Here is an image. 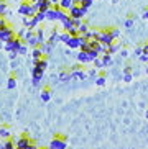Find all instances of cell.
<instances>
[{"mask_svg": "<svg viewBox=\"0 0 148 149\" xmlns=\"http://www.w3.org/2000/svg\"><path fill=\"white\" fill-rule=\"evenodd\" d=\"M68 17H69L68 12L59 8V5H53L49 10H46V20H49V22H63Z\"/></svg>", "mask_w": 148, "mask_h": 149, "instance_id": "obj_1", "label": "cell"}, {"mask_svg": "<svg viewBox=\"0 0 148 149\" xmlns=\"http://www.w3.org/2000/svg\"><path fill=\"white\" fill-rule=\"evenodd\" d=\"M23 41H25V43L30 46V48H38V46H39L35 30H26L25 35H23Z\"/></svg>", "mask_w": 148, "mask_h": 149, "instance_id": "obj_2", "label": "cell"}, {"mask_svg": "<svg viewBox=\"0 0 148 149\" xmlns=\"http://www.w3.org/2000/svg\"><path fill=\"white\" fill-rule=\"evenodd\" d=\"M18 13L22 15V17H35L36 10L33 8V5L30 2H22L20 7H18Z\"/></svg>", "mask_w": 148, "mask_h": 149, "instance_id": "obj_3", "label": "cell"}, {"mask_svg": "<svg viewBox=\"0 0 148 149\" xmlns=\"http://www.w3.org/2000/svg\"><path fill=\"white\" fill-rule=\"evenodd\" d=\"M23 43L22 38H18V36H15V38H12L10 41H7L4 46V49L7 51V53H18V48H20V44Z\"/></svg>", "mask_w": 148, "mask_h": 149, "instance_id": "obj_4", "label": "cell"}, {"mask_svg": "<svg viewBox=\"0 0 148 149\" xmlns=\"http://www.w3.org/2000/svg\"><path fill=\"white\" fill-rule=\"evenodd\" d=\"M49 149H68V139L64 136H54L49 143Z\"/></svg>", "mask_w": 148, "mask_h": 149, "instance_id": "obj_5", "label": "cell"}, {"mask_svg": "<svg viewBox=\"0 0 148 149\" xmlns=\"http://www.w3.org/2000/svg\"><path fill=\"white\" fill-rule=\"evenodd\" d=\"M86 13H87V10L82 8V7H81L79 3H74V5H73V8L68 12V15H69L71 18H79V20H82Z\"/></svg>", "mask_w": 148, "mask_h": 149, "instance_id": "obj_6", "label": "cell"}, {"mask_svg": "<svg viewBox=\"0 0 148 149\" xmlns=\"http://www.w3.org/2000/svg\"><path fill=\"white\" fill-rule=\"evenodd\" d=\"M97 41L99 43H102V44H105V46H110V44L113 43V38H112V35L109 33V30L105 28V30H100L99 31V36H97Z\"/></svg>", "mask_w": 148, "mask_h": 149, "instance_id": "obj_7", "label": "cell"}, {"mask_svg": "<svg viewBox=\"0 0 148 149\" xmlns=\"http://www.w3.org/2000/svg\"><path fill=\"white\" fill-rule=\"evenodd\" d=\"M17 36V33H15V30H13L12 26H5L0 30V41H4V43H7V41H10L12 38H15Z\"/></svg>", "mask_w": 148, "mask_h": 149, "instance_id": "obj_8", "label": "cell"}, {"mask_svg": "<svg viewBox=\"0 0 148 149\" xmlns=\"http://www.w3.org/2000/svg\"><path fill=\"white\" fill-rule=\"evenodd\" d=\"M43 74H44V70L38 69L36 66H33V69H31V84H33L35 87H38L39 84H41V80H43Z\"/></svg>", "mask_w": 148, "mask_h": 149, "instance_id": "obj_9", "label": "cell"}, {"mask_svg": "<svg viewBox=\"0 0 148 149\" xmlns=\"http://www.w3.org/2000/svg\"><path fill=\"white\" fill-rule=\"evenodd\" d=\"M31 5H33V8L36 12H46V10H49L53 7V2L51 0H38V2H35Z\"/></svg>", "mask_w": 148, "mask_h": 149, "instance_id": "obj_10", "label": "cell"}, {"mask_svg": "<svg viewBox=\"0 0 148 149\" xmlns=\"http://www.w3.org/2000/svg\"><path fill=\"white\" fill-rule=\"evenodd\" d=\"M31 143H33V141H31L26 134H23V136H20V138L15 141V148H17V149H26Z\"/></svg>", "mask_w": 148, "mask_h": 149, "instance_id": "obj_11", "label": "cell"}, {"mask_svg": "<svg viewBox=\"0 0 148 149\" xmlns=\"http://www.w3.org/2000/svg\"><path fill=\"white\" fill-rule=\"evenodd\" d=\"M38 25L39 23L35 17H23V26H25L26 30H36Z\"/></svg>", "mask_w": 148, "mask_h": 149, "instance_id": "obj_12", "label": "cell"}, {"mask_svg": "<svg viewBox=\"0 0 148 149\" xmlns=\"http://www.w3.org/2000/svg\"><path fill=\"white\" fill-rule=\"evenodd\" d=\"M81 41H82V36L79 35V36H71L69 41L66 43V46L69 49H79L81 48Z\"/></svg>", "mask_w": 148, "mask_h": 149, "instance_id": "obj_13", "label": "cell"}, {"mask_svg": "<svg viewBox=\"0 0 148 149\" xmlns=\"http://www.w3.org/2000/svg\"><path fill=\"white\" fill-rule=\"evenodd\" d=\"M86 79H87V72L84 69L71 70V80H86Z\"/></svg>", "mask_w": 148, "mask_h": 149, "instance_id": "obj_14", "label": "cell"}, {"mask_svg": "<svg viewBox=\"0 0 148 149\" xmlns=\"http://www.w3.org/2000/svg\"><path fill=\"white\" fill-rule=\"evenodd\" d=\"M76 59H78V62H81V64H89V62H92L87 51H79V53L76 54Z\"/></svg>", "mask_w": 148, "mask_h": 149, "instance_id": "obj_15", "label": "cell"}, {"mask_svg": "<svg viewBox=\"0 0 148 149\" xmlns=\"http://www.w3.org/2000/svg\"><path fill=\"white\" fill-rule=\"evenodd\" d=\"M43 57H46L43 54V51L39 49V46L38 48H33V51H31V59H33V64H35L36 61H39V59H43Z\"/></svg>", "mask_w": 148, "mask_h": 149, "instance_id": "obj_16", "label": "cell"}, {"mask_svg": "<svg viewBox=\"0 0 148 149\" xmlns=\"http://www.w3.org/2000/svg\"><path fill=\"white\" fill-rule=\"evenodd\" d=\"M71 80V70L69 69H63L61 72H59V82L66 84Z\"/></svg>", "mask_w": 148, "mask_h": 149, "instance_id": "obj_17", "label": "cell"}, {"mask_svg": "<svg viewBox=\"0 0 148 149\" xmlns=\"http://www.w3.org/2000/svg\"><path fill=\"white\" fill-rule=\"evenodd\" d=\"M100 59H102V64H104V67H110L113 64V59H112V54L105 53L100 56Z\"/></svg>", "mask_w": 148, "mask_h": 149, "instance_id": "obj_18", "label": "cell"}, {"mask_svg": "<svg viewBox=\"0 0 148 149\" xmlns=\"http://www.w3.org/2000/svg\"><path fill=\"white\" fill-rule=\"evenodd\" d=\"M15 141H17V139H12V138L4 139V143L0 144V149H17V148H15Z\"/></svg>", "mask_w": 148, "mask_h": 149, "instance_id": "obj_19", "label": "cell"}, {"mask_svg": "<svg viewBox=\"0 0 148 149\" xmlns=\"http://www.w3.org/2000/svg\"><path fill=\"white\" fill-rule=\"evenodd\" d=\"M39 98H41V102H49L51 100V90H49L48 87H44L43 90H41V93H39Z\"/></svg>", "mask_w": 148, "mask_h": 149, "instance_id": "obj_20", "label": "cell"}, {"mask_svg": "<svg viewBox=\"0 0 148 149\" xmlns=\"http://www.w3.org/2000/svg\"><path fill=\"white\" fill-rule=\"evenodd\" d=\"M58 5H59V8H63L64 12H69L74 5V0H61Z\"/></svg>", "mask_w": 148, "mask_h": 149, "instance_id": "obj_21", "label": "cell"}, {"mask_svg": "<svg viewBox=\"0 0 148 149\" xmlns=\"http://www.w3.org/2000/svg\"><path fill=\"white\" fill-rule=\"evenodd\" d=\"M39 49L43 51V54H44V56H48V54H51V53H53V49H54V46H53L51 43H48V41H46V43H43L41 46H39Z\"/></svg>", "mask_w": 148, "mask_h": 149, "instance_id": "obj_22", "label": "cell"}, {"mask_svg": "<svg viewBox=\"0 0 148 149\" xmlns=\"http://www.w3.org/2000/svg\"><path fill=\"white\" fill-rule=\"evenodd\" d=\"M46 41H48V43H51L53 46H56V43L59 41V33H58L56 30H51V35H49V38Z\"/></svg>", "mask_w": 148, "mask_h": 149, "instance_id": "obj_23", "label": "cell"}, {"mask_svg": "<svg viewBox=\"0 0 148 149\" xmlns=\"http://www.w3.org/2000/svg\"><path fill=\"white\" fill-rule=\"evenodd\" d=\"M35 33H36V38H38V43H39V46L43 43H46V36H44V31H43V28H36L35 30Z\"/></svg>", "mask_w": 148, "mask_h": 149, "instance_id": "obj_24", "label": "cell"}, {"mask_svg": "<svg viewBox=\"0 0 148 149\" xmlns=\"http://www.w3.org/2000/svg\"><path fill=\"white\" fill-rule=\"evenodd\" d=\"M61 25H63V28H64V31H68V30H71V28H74V20L71 17H68L61 22Z\"/></svg>", "mask_w": 148, "mask_h": 149, "instance_id": "obj_25", "label": "cell"}, {"mask_svg": "<svg viewBox=\"0 0 148 149\" xmlns=\"http://www.w3.org/2000/svg\"><path fill=\"white\" fill-rule=\"evenodd\" d=\"M0 138H2V139H8V138H12V133H10V130H8L7 126H4V125L0 126Z\"/></svg>", "mask_w": 148, "mask_h": 149, "instance_id": "obj_26", "label": "cell"}, {"mask_svg": "<svg viewBox=\"0 0 148 149\" xmlns=\"http://www.w3.org/2000/svg\"><path fill=\"white\" fill-rule=\"evenodd\" d=\"M99 31L100 30H89L86 35H82L86 40H97V36H99Z\"/></svg>", "mask_w": 148, "mask_h": 149, "instance_id": "obj_27", "label": "cell"}, {"mask_svg": "<svg viewBox=\"0 0 148 149\" xmlns=\"http://www.w3.org/2000/svg\"><path fill=\"white\" fill-rule=\"evenodd\" d=\"M120 49H122V46H120L118 43H115V41H113V43L109 46V49H107V53H109V54H115V53H118Z\"/></svg>", "mask_w": 148, "mask_h": 149, "instance_id": "obj_28", "label": "cell"}, {"mask_svg": "<svg viewBox=\"0 0 148 149\" xmlns=\"http://www.w3.org/2000/svg\"><path fill=\"white\" fill-rule=\"evenodd\" d=\"M35 66L38 67V69H41V70H46V67H48V59H46V57L39 59V61L35 62Z\"/></svg>", "mask_w": 148, "mask_h": 149, "instance_id": "obj_29", "label": "cell"}, {"mask_svg": "<svg viewBox=\"0 0 148 149\" xmlns=\"http://www.w3.org/2000/svg\"><path fill=\"white\" fill-rule=\"evenodd\" d=\"M15 87H17V77H15V75H10L8 82H7V88H8V90H13Z\"/></svg>", "mask_w": 148, "mask_h": 149, "instance_id": "obj_30", "label": "cell"}, {"mask_svg": "<svg viewBox=\"0 0 148 149\" xmlns=\"http://www.w3.org/2000/svg\"><path fill=\"white\" fill-rule=\"evenodd\" d=\"M105 82H107V77H105L104 74H99L96 77V85H99V87H104Z\"/></svg>", "mask_w": 148, "mask_h": 149, "instance_id": "obj_31", "label": "cell"}, {"mask_svg": "<svg viewBox=\"0 0 148 149\" xmlns=\"http://www.w3.org/2000/svg\"><path fill=\"white\" fill-rule=\"evenodd\" d=\"M89 30H91V28H89V25H87V23H84V22L81 23V26L78 28V31H79V35H81V36L86 35V33H87Z\"/></svg>", "mask_w": 148, "mask_h": 149, "instance_id": "obj_32", "label": "cell"}, {"mask_svg": "<svg viewBox=\"0 0 148 149\" xmlns=\"http://www.w3.org/2000/svg\"><path fill=\"white\" fill-rule=\"evenodd\" d=\"M7 12H8V8H7L5 0H0V17H5V15H7Z\"/></svg>", "mask_w": 148, "mask_h": 149, "instance_id": "obj_33", "label": "cell"}, {"mask_svg": "<svg viewBox=\"0 0 148 149\" xmlns=\"http://www.w3.org/2000/svg\"><path fill=\"white\" fill-rule=\"evenodd\" d=\"M107 30H109V33L112 35V38H113V40H117L118 36H120V30H118V28H113V26H110V28H107Z\"/></svg>", "mask_w": 148, "mask_h": 149, "instance_id": "obj_34", "label": "cell"}, {"mask_svg": "<svg viewBox=\"0 0 148 149\" xmlns=\"http://www.w3.org/2000/svg\"><path fill=\"white\" fill-rule=\"evenodd\" d=\"M69 38H71V35L69 33H68V31H63V33H59V41H61V43H68V41H69Z\"/></svg>", "mask_w": 148, "mask_h": 149, "instance_id": "obj_35", "label": "cell"}, {"mask_svg": "<svg viewBox=\"0 0 148 149\" xmlns=\"http://www.w3.org/2000/svg\"><path fill=\"white\" fill-rule=\"evenodd\" d=\"M35 18L38 20V23H43V22H46V12H36Z\"/></svg>", "mask_w": 148, "mask_h": 149, "instance_id": "obj_36", "label": "cell"}, {"mask_svg": "<svg viewBox=\"0 0 148 149\" xmlns=\"http://www.w3.org/2000/svg\"><path fill=\"white\" fill-rule=\"evenodd\" d=\"M92 3H94V0H82V2H81V7H82V8H86V10H89L92 7Z\"/></svg>", "mask_w": 148, "mask_h": 149, "instance_id": "obj_37", "label": "cell"}, {"mask_svg": "<svg viewBox=\"0 0 148 149\" xmlns=\"http://www.w3.org/2000/svg\"><path fill=\"white\" fill-rule=\"evenodd\" d=\"M28 53V44L23 41L22 44H20V48H18V54H26Z\"/></svg>", "mask_w": 148, "mask_h": 149, "instance_id": "obj_38", "label": "cell"}, {"mask_svg": "<svg viewBox=\"0 0 148 149\" xmlns=\"http://www.w3.org/2000/svg\"><path fill=\"white\" fill-rule=\"evenodd\" d=\"M92 64H94V67H96V69H102V67H104V64H102V59H100V56L97 57V59H94V61H92Z\"/></svg>", "mask_w": 148, "mask_h": 149, "instance_id": "obj_39", "label": "cell"}, {"mask_svg": "<svg viewBox=\"0 0 148 149\" xmlns=\"http://www.w3.org/2000/svg\"><path fill=\"white\" fill-rule=\"evenodd\" d=\"M133 23H135V20H133V15H130V17L125 20V28H132V26H133Z\"/></svg>", "mask_w": 148, "mask_h": 149, "instance_id": "obj_40", "label": "cell"}, {"mask_svg": "<svg viewBox=\"0 0 148 149\" xmlns=\"http://www.w3.org/2000/svg\"><path fill=\"white\" fill-rule=\"evenodd\" d=\"M97 75H99V74H97V69H91L89 72H87V77H92L94 80H96V77H97Z\"/></svg>", "mask_w": 148, "mask_h": 149, "instance_id": "obj_41", "label": "cell"}, {"mask_svg": "<svg viewBox=\"0 0 148 149\" xmlns=\"http://www.w3.org/2000/svg\"><path fill=\"white\" fill-rule=\"evenodd\" d=\"M133 54H135V57H140L142 54H143V48H142V46H138V48H135V51H133Z\"/></svg>", "mask_w": 148, "mask_h": 149, "instance_id": "obj_42", "label": "cell"}, {"mask_svg": "<svg viewBox=\"0 0 148 149\" xmlns=\"http://www.w3.org/2000/svg\"><path fill=\"white\" fill-rule=\"evenodd\" d=\"M68 33H69L71 36H79V31H78V28H76V26L71 28V30H68Z\"/></svg>", "mask_w": 148, "mask_h": 149, "instance_id": "obj_43", "label": "cell"}, {"mask_svg": "<svg viewBox=\"0 0 148 149\" xmlns=\"http://www.w3.org/2000/svg\"><path fill=\"white\" fill-rule=\"evenodd\" d=\"M5 26H8V23H7V20H5V17H0V30Z\"/></svg>", "mask_w": 148, "mask_h": 149, "instance_id": "obj_44", "label": "cell"}, {"mask_svg": "<svg viewBox=\"0 0 148 149\" xmlns=\"http://www.w3.org/2000/svg\"><path fill=\"white\" fill-rule=\"evenodd\" d=\"M120 56H122L123 59H127V57H128V51H127L125 48H122V49H120Z\"/></svg>", "mask_w": 148, "mask_h": 149, "instance_id": "obj_45", "label": "cell"}, {"mask_svg": "<svg viewBox=\"0 0 148 149\" xmlns=\"http://www.w3.org/2000/svg\"><path fill=\"white\" fill-rule=\"evenodd\" d=\"M132 77H133L132 74H123V80L125 82H132Z\"/></svg>", "mask_w": 148, "mask_h": 149, "instance_id": "obj_46", "label": "cell"}, {"mask_svg": "<svg viewBox=\"0 0 148 149\" xmlns=\"http://www.w3.org/2000/svg\"><path fill=\"white\" fill-rule=\"evenodd\" d=\"M142 18H143V20H148V7L142 12Z\"/></svg>", "mask_w": 148, "mask_h": 149, "instance_id": "obj_47", "label": "cell"}, {"mask_svg": "<svg viewBox=\"0 0 148 149\" xmlns=\"http://www.w3.org/2000/svg\"><path fill=\"white\" fill-rule=\"evenodd\" d=\"M123 74H132V66H125V67H123Z\"/></svg>", "mask_w": 148, "mask_h": 149, "instance_id": "obj_48", "label": "cell"}, {"mask_svg": "<svg viewBox=\"0 0 148 149\" xmlns=\"http://www.w3.org/2000/svg\"><path fill=\"white\" fill-rule=\"evenodd\" d=\"M142 48H143V54H145V56H148V43H145Z\"/></svg>", "mask_w": 148, "mask_h": 149, "instance_id": "obj_49", "label": "cell"}, {"mask_svg": "<svg viewBox=\"0 0 148 149\" xmlns=\"http://www.w3.org/2000/svg\"><path fill=\"white\" fill-rule=\"evenodd\" d=\"M26 149H39V146H36L35 143H31V144L28 146V148H26Z\"/></svg>", "mask_w": 148, "mask_h": 149, "instance_id": "obj_50", "label": "cell"}, {"mask_svg": "<svg viewBox=\"0 0 148 149\" xmlns=\"http://www.w3.org/2000/svg\"><path fill=\"white\" fill-rule=\"evenodd\" d=\"M17 54H18V53H10V59H12V61H15V57H17Z\"/></svg>", "mask_w": 148, "mask_h": 149, "instance_id": "obj_51", "label": "cell"}, {"mask_svg": "<svg viewBox=\"0 0 148 149\" xmlns=\"http://www.w3.org/2000/svg\"><path fill=\"white\" fill-rule=\"evenodd\" d=\"M51 2H53V5H58L59 2H61V0H51Z\"/></svg>", "mask_w": 148, "mask_h": 149, "instance_id": "obj_52", "label": "cell"}, {"mask_svg": "<svg viewBox=\"0 0 148 149\" xmlns=\"http://www.w3.org/2000/svg\"><path fill=\"white\" fill-rule=\"evenodd\" d=\"M25 2H30V3H35V2H38V0H25Z\"/></svg>", "mask_w": 148, "mask_h": 149, "instance_id": "obj_53", "label": "cell"}, {"mask_svg": "<svg viewBox=\"0 0 148 149\" xmlns=\"http://www.w3.org/2000/svg\"><path fill=\"white\" fill-rule=\"evenodd\" d=\"M4 46H5V43H4V41H0V49L4 48Z\"/></svg>", "mask_w": 148, "mask_h": 149, "instance_id": "obj_54", "label": "cell"}, {"mask_svg": "<svg viewBox=\"0 0 148 149\" xmlns=\"http://www.w3.org/2000/svg\"><path fill=\"white\" fill-rule=\"evenodd\" d=\"M81 2H82V0H74V3H81Z\"/></svg>", "mask_w": 148, "mask_h": 149, "instance_id": "obj_55", "label": "cell"}, {"mask_svg": "<svg viewBox=\"0 0 148 149\" xmlns=\"http://www.w3.org/2000/svg\"><path fill=\"white\" fill-rule=\"evenodd\" d=\"M145 116H147V118H148V110H147V113H145Z\"/></svg>", "mask_w": 148, "mask_h": 149, "instance_id": "obj_56", "label": "cell"}, {"mask_svg": "<svg viewBox=\"0 0 148 149\" xmlns=\"http://www.w3.org/2000/svg\"><path fill=\"white\" fill-rule=\"evenodd\" d=\"M0 126H2V123H0Z\"/></svg>", "mask_w": 148, "mask_h": 149, "instance_id": "obj_57", "label": "cell"}, {"mask_svg": "<svg viewBox=\"0 0 148 149\" xmlns=\"http://www.w3.org/2000/svg\"><path fill=\"white\" fill-rule=\"evenodd\" d=\"M94 2H96V0H94Z\"/></svg>", "mask_w": 148, "mask_h": 149, "instance_id": "obj_58", "label": "cell"}, {"mask_svg": "<svg viewBox=\"0 0 148 149\" xmlns=\"http://www.w3.org/2000/svg\"><path fill=\"white\" fill-rule=\"evenodd\" d=\"M147 64H148V62H147Z\"/></svg>", "mask_w": 148, "mask_h": 149, "instance_id": "obj_59", "label": "cell"}]
</instances>
